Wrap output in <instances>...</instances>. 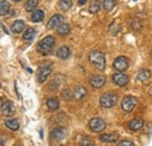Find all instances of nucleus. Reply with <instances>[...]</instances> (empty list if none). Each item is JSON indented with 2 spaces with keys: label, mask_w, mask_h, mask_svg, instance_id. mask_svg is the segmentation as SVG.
Here are the masks:
<instances>
[{
  "label": "nucleus",
  "mask_w": 152,
  "mask_h": 146,
  "mask_svg": "<svg viewBox=\"0 0 152 146\" xmlns=\"http://www.w3.org/2000/svg\"><path fill=\"white\" fill-rule=\"evenodd\" d=\"M55 46V39L53 36L43 37L38 43V52L41 55H49Z\"/></svg>",
  "instance_id": "1"
},
{
  "label": "nucleus",
  "mask_w": 152,
  "mask_h": 146,
  "mask_svg": "<svg viewBox=\"0 0 152 146\" xmlns=\"http://www.w3.org/2000/svg\"><path fill=\"white\" fill-rule=\"evenodd\" d=\"M89 61L91 62V64L97 68L98 70H103L105 68V56L102 52L98 50H93L89 54Z\"/></svg>",
  "instance_id": "2"
},
{
  "label": "nucleus",
  "mask_w": 152,
  "mask_h": 146,
  "mask_svg": "<svg viewBox=\"0 0 152 146\" xmlns=\"http://www.w3.org/2000/svg\"><path fill=\"white\" fill-rule=\"evenodd\" d=\"M117 103V95L115 92H105L99 98V104L103 108H113Z\"/></svg>",
  "instance_id": "3"
},
{
  "label": "nucleus",
  "mask_w": 152,
  "mask_h": 146,
  "mask_svg": "<svg viewBox=\"0 0 152 146\" xmlns=\"http://www.w3.org/2000/svg\"><path fill=\"white\" fill-rule=\"evenodd\" d=\"M88 125H89V128H90L93 132H102V131L105 128V126H107L105 122H104L102 118H99V117L91 118Z\"/></svg>",
  "instance_id": "4"
},
{
  "label": "nucleus",
  "mask_w": 152,
  "mask_h": 146,
  "mask_svg": "<svg viewBox=\"0 0 152 146\" xmlns=\"http://www.w3.org/2000/svg\"><path fill=\"white\" fill-rule=\"evenodd\" d=\"M137 105V98L134 96H126L122 101V109L125 112H131Z\"/></svg>",
  "instance_id": "5"
},
{
  "label": "nucleus",
  "mask_w": 152,
  "mask_h": 146,
  "mask_svg": "<svg viewBox=\"0 0 152 146\" xmlns=\"http://www.w3.org/2000/svg\"><path fill=\"white\" fill-rule=\"evenodd\" d=\"M114 68L119 73L125 72L129 68V60L125 56H118L114 61Z\"/></svg>",
  "instance_id": "6"
},
{
  "label": "nucleus",
  "mask_w": 152,
  "mask_h": 146,
  "mask_svg": "<svg viewBox=\"0 0 152 146\" xmlns=\"http://www.w3.org/2000/svg\"><path fill=\"white\" fill-rule=\"evenodd\" d=\"M52 66H43V67H41L40 69H39L38 72V81L40 83H42V82H45L46 80H47V77L52 74Z\"/></svg>",
  "instance_id": "7"
},
{
  "label": "nucleus",
  "mask_w": 152,
  "mask_h": 146,
  "mask_svg": "<svg viewBox=\"0 0 152 146\" xmlns=\"http://www.w3.org/2000/svg\"><path fill=\"white\" fill-rule=\"evenodd\" d=\"M89 84L93 88H102L105 84V77L102 75H95L89 78Z\"/></svg>",
  "instance_id": "8"
},
{
  "label": "nucleus",
  "mask_w": 152,
  "mask_h": 146,
  "mask_svg": "<svg viewBox=\"0 0 152 146\" xmlns=\"http://www.w3.org/2000/svg\"><path fill=\"white\" fill-rule=\"evenodd\" d=\"M113 81H114L115 84H117V85H119V87H123V85L128 84L129 77L124 73H116L113 75Z\"/></svg>",
  "instance_id": "9"
},
{
  "label": "nucleus",
  "mask_w": 152,
  "mask_h": 146,
  "mask_svg": "<svg viewBox=\"0 0 152 146\" xmlns=\"http://www.w3.org/2000/svg\"><path fill=\"white\" fill-rule=\"evenodd\" d=\"M66 136H67V130L64 128H55L50 132V137L53 140H62Z\"/></svg>",
  "instance_id": "10"
},
{
  "label": "nucleus",
  "mask_w": 152,
  "mask_h": 146,
  "mask_svg": "<svg viewBox=\"0 0 152 146\" xmlns=\"http://www.w3.org/2000/svg\"><path fill=\"white\" fill-rule=\"evenodd\" d=\"M61 23H63V17L60 15V14H55L49 19V21L47 23V27L49 29H54V28H57Z\"/></svg>",
  "instance_id": "11"
},
{
  "label": "nucleus",
  "mask_w": 152,
  "mask_h": 146,
  "mask_svg": "<svg viewBox=\"0 0 152 146\" xmlns=\"http://www.w3.org/2000/svg\"><path fill=\"white\" fill-rule=\"evenodd\" d=\"M73 96L76 101H81L86 96H87V90L84 87H81V85H76L75 88L73 89Z\"/></svg>",
  "instance_id": "12"
},
{
  "label": "nucleus",
  "mask_w": 152,
  "mask_h": 146,
  "mask_svg": "<svg viewBox=\"0 0 152 146\" xmlns=\"http://www.w3.org/2000/svg\"><path fill=\"white\" fill-rule=\"evenodd\" d=\"M143 125H144V120L142 118H134L130 122L129 128H130L131 131H139L140 128H143Z\"/></svg>",
  "instance_id": "13"
},
{
  "label": "nucleus",
  "mask_w": 152,
  "mask_h": 146,
  "mask_svg": "<svg viewBox=\"0 0 152 146\" xmlns=\"http://www.w3.org/2000/svg\"><path fill=\"white\" fill-rule=\"evenodd\" d=\"M1 111H2V113H4L5 116H12V115L14 113V111H15L14 104H13L12 102H6V103L2 105Z\"/></svg>",
  "instance_id": "14"
},
{
  "label": "nucleus",
  "mask_w": 152,
  "mask_h": 146,
  "mask_svg": "<svg viewBox=\"0 0 152 146\" xmlns=\"http://www.w3.org/2000/svg\"><path fill=\"white\" fill-rule=\"evenodd\" d=\"M56 55L58 58L66 60V58H68V57L70 56V49H69L67 46H62V47H60V48L57 49Z\"/></svg>",
  "instance_id": "15"
},
{
  "label": "nucleus",
  "mask_w": 152,
  "mask_h": 146,
  "mask_svg": "<svg viewBox=\"0 0 152 146\" xmlns=\"http://www.w3.org/2000/svg\"><path fill=\"white\" fill-rule=\"evenodd\" d=\"M151 77V72L149 69H140L137 74V80L140 82H145Z\"/></svg>",
  "instance_id": "16"
},
{
  "label": "nucleus",
  "mask_w": 152,
  "mask_h": 146,
  "mask_svg": "<svg viewBox=\"0 0 152 146\" xmlns=\"http://www.w3.org/2000/svg\"><path fill=\"white\" fill-rule=\"evenodd\" d=\"M47 107L50 111H56L60 108V103L56 97H50L47 99Z\"/></svg>",
  "instance_id": "17"
},
{
  "label": "nucleus",
  "mask_w": 152,
  "mask_h": 146,
  "mask_svg": "<svg viewBox=\"0 0 152 146\" xmlns=\"http://www.w3.org/2000/svg\"><path fill=\"white\" fill-rule=\"evenodd\" d=\"M23 28H25V22L22 21V20H17V21H14L13 22V25H12V27H11V29H12V32L13 33H21L22 31H23Z\"/></svg>",
  "instance_id": "18"
},
{
  "label": "nucleus",
  "mask_w": 152,
  "mask_h": 146,
  "mask_svg": "<svg viewBox=\"0 0 152 146\" xmlns=\"http://www.w3.org/2000/svg\"><path fill=\"white\" fill-rule=\"evenodd\" d=\"M99 139L104 143H115L118 139V136L116 133H107V134L99 136Z\"/></svg>",
  "instance_id": "19"
},
{
  "label": "nucleus",
  "mask_w": 152,
  "mask_h": 146,
  "mask_svg": "<svg viewBox=\"0 0 152 146\" xmlns=\"http://www.w3.org/2000/svg\"><path fill=\"white\" fill-rule=\"evenodd\" d=\"M56 32H57V34H60V35H67V34L70 32V26H69L68 23L63 22V23H61L56 28Z\"/></svg>",
  "instance_id": "20"
},
{
  "label": "nucleus",
  "mask_w": 152,
  "mask_h": 146,
  "mask_svg": "<svg viewBox=\"0 0 152 146\" xmlns=\"http://www.w3.org/2000/svg\"><path fill=\"white\" fill-rule=\"evenodd\" d=\"M45 18V13H43V11H41V9H38V11H34L33 12V14H32V21L33 22H41L42 20Z\"/></svg>",
  "instance_id": "21"
},
{
  "label": "nucleus",
  "mask_w": 152,
  "mask_h": 146,
  "mask_svg": "<svg viewBox=\"0 0 152 146\" xmlns=\"http://www.w3.org/2000/svg\"><path fill=\"white\" fill-rule=\"evenodd\" d=\"M38 5H39L38 0H27L26 4H25V9L27 12H32V11H34L38 7Z\"/></svg>",
  "instance_id": "22"
},
{
  "label": "nucleus",
  "mask_w": 152,
  "mask_h": 146,
  "mask_svg": "<svg viewBox=\"0 0 152 146\" xmlns=\"http://www.w3.org/2000/svg\"><path fill=\"white\" fill-rule=\"evenodd\" d=\"M73 6V0H60L58 2V7L62 11H69Z\"/></svg>",
  "instance_id": "23"
},
{
  "label": "nucleus",
  "mask_w": 152,
  "mask_h": 146,
  "mask_svg": "<svg viewBox=\"0 0 152 146\" xmlns=\"http://www.w3.org/2000/svg\"><path fill=\"white\" fill-rule=\"evenodd\" d=\"M99 8H101V1L99 0H93L90 2V6H89V12L95 14L99 11Z\"/></svg>",
  "instance_id": "24"
},
{
  "label": "nucleus",
  "mask_w": 152,
  "mask_h": 146,
  "mask_svg": "<svg viewBox=\"0 0 152 146\" xmlns=\"http://www.w3.org/2000/svg\"><path fill=\"white\" fill-rule=\"evenodd\" d=\"M6 126L10 130H12V131H17L20 128L19 122L17 119H8V120H6Z\"/></svg>",
  "instance_id": "25"
},
{
  "label": "nucleus",
  "mask_w": 152,
  "mask_h": 146,
  "mask_svg": "<svg viewBox=\"0 0 152 146\" xmlns=\"http://www.w3.org/2000/svg\"><path fill=\"white\" fill-rule=\"evenodd\" d=\"M10 4L7 2V1H5V0H2V1H0V15H6V14H8V12H10Z\"/></svg>",
  "instance_id": "26"
},
{
  "label": "nucleus",
  "mask_w": 152,
  "mask_h": 146,
  "mask_svg": "<svg viewBox=\"0 0 152 146\" xmlns=\"http://www.w3.org/2000/svg\"><path fill=\"white\" fill-rule=\"evenodd\" d=\"M34 36H35V29L34 28H27L23 33V40H26V41L33 40Z\"/></svg>",
  "instance_id": "27"
},
{
  "label": "nucleus",
  "mask_w": 152,
  "mask_h": 146,
  "mask_svg": "<svg viewBox=\"0 0 152 146\" xmlns=\"http://www.w3.org/2000/svg\"><path fill=\"white\" fill-rule=\"evenodd\" d=\"M115 5H116V0H104V1H103V8H104L107 12L111 11L115 7Z\"/></svg>",
  "instance_id": "28"
},
{
  "label": "nucleus",
  "mask_w": 152,
  "mask_h": 146,
  "mask_svg": "<svg viewBox=\"0 0 152 146\" xmlns=\"http://www.w3.org/2000/svg\"><path fill=\"white\" fill-rule=\"evenodd\" d=\"M62 98L66 99V101H69V99L74 98V96H73V90H72V89H64V90L62 91Z\"/></svg>",
  "instance_id": "29"
},
{
  "label": "nucleus",
  "mask_w": 152,
  "mask_h": 146,
  "mask_svg": "<svg viewBox=\"0 0 152 146\" xmlns=\"http://www.w3.org/2000/svg\"><path fill=\"white\" fill-rule=\"evenodd\" d=\"M80 144L82 146H91V140L88 138V137H86V136H83L82 137V139H81V142H80Z\"/></svg>",
  "instance_id": "30"
},
{
  "label": "nucleus",
  "mask_w": 152,
  "mask_h": 146,
  "mask_svg": "<svg viewBox=\"0 0 152 146\" xmlns=\"http://www.w3.org/2000/svg\"><path fill=\"white\" fill-rule=\"evenodd\" d=\"M117 146H134V144L130 140H122V142L118 143Z\"/></svg>",
  "instance_id": "31"
},
{
  "label": "nucleus",
  "mask_w": 152,
  "mask_h": 146,
  "mask_svg": "<svg viewBox=\"0 0 152 146\" xmlns=\"http://www.w3.org/2000/svg\"><path fill=\"white\" fill-rule=\"evenodd\" d=\"M87 0H78V5H84Z\"/></svg>",
  "instance_id": "32"
},
{
  "label": "nucleus",
  "mask_w": 152,
  "mask_h": 146,
  "mask_svg": "<svg viewBox=\"0 0 152 146\" xmlns=\"http://www.w3.org/2000/svg\"><path fill=\"white\" fill-rule=\"evenodd\" d=\"M4 104H5V103H4V99H2L1 97H0V109L2 108V105H4Z\"/></svg>",
  "instance_id": "33"
},
{
  "label": "nucleus",
  "mask_w": 152,
  "mask_h": 146,
  "mask_svg": "<svg viewBox=\"0 0 152 146\" xmlns=\"http://www.w3.org/2000/svg\"><path fill=\"white\" fill-rule=\"evenodd\" d=\"M13 1H15V2H19V1H21V0H13Z\"/></svg>",
  "instance_id": "34"
},
{
  "label": "nucleus",
  "mask_w": 152,
  "mask_h": 146,
  "mask_svg": "<svg viewBox=\"0 0 152 146\" xmlns=\"http://www.w3.org/2000/svg\"><path fill=\"white\" fill-rule=\"evenodd\" d=\"M150 55H151V58H152V49H151V53H150Z\"/></svg>",
  "instance_id": "35"
},
{
  "label": "nucleus",
  "mask_w": 152,
  "mask_h": 146,
  "mask_svg": "<svg viewBox=\"0 0 152 146\" xmlns=\"http://www.w3.org/2000/svg\"><path fill=\"white\" fill-rule=\"evenodd\" d=\"M62 146H66V145H62Z\"/></svg>",
  "instance_id": "36"
},
{
  "label": "nucleus",
  "mask_w": 152,
  "mask_h": 146,
  "mask_svg": "<svg viewBox=\"0 0 152 146\" xmlns=\"http://www.w3.org/2000/svg\"><path fill=\"white\" fill-rule=\"evenodd\" d=\"M18 146H21V145H18Z\"/></svg>",
  "instance_id": "37"
},
{
  "label": "nucleus",
  "mask_w": 152,
  "mask_h": 146,
  "mask_svg": "<svg viewBox=\"0 0 152 146\" xmlns=\"http://www.w3.org/2000/svg\"><path fill=\"white\" fill-rule=\"evenodd\" d=\"M91 146H94V145H91Z\"/></svg>",
  "instance_id": "38"
}]
</instances>
